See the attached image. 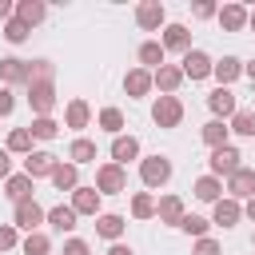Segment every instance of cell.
Segmentation results:
<instances>
[{
  "label": "cell",
  "instance_id": "41",
  "mask_svg": "<svg viewBox=\"0 0 255 255\" xmlns=\"http://www.w3.org/2000/svg\"><path fill=\"white\" fill-rule=\"evenodd\" d=\"M191 255H223V251H219V243H215V239H199Z\"/></svg>",
  "mask_w": 255,
  "mask_h": 255
},
{
  "label": "cell",
  "instance_id": "6",
  "mask_svg": "<svg viewBox=\"0 0 255 255\" xmlns=\"http://www.w3.org/2000/svg\"><path fill=\"white\" fill-rule=\"evenodd\" d=\"M44 219H48V211H44L36 199H24V203H16V227H24L28 235H32V231H36Z\"/></svg>",
  "mask_w": 255,
  "mask_h": 255
},
{
  "label": "cell",
  "instance_id": "35",
  "mask_svg": "<svg viewBox=\"0 0 255 255\" xmlns=\"http://www.w3.org/2000/svg\"><path fill=\"white\" fill-rule=\"evenodd\" d=\"M100 128L112 131V135H120V128H124V112H120V108H104V112H100Z\"/></svg>",
  "mask_w": 255,
  "mask_h": 255
},
{
  "label": "cell",
  "instance_id": "21",
  "mask_svg": "<svg viewBox=\"0 0 255 255\" xmlns=\"http://www.w3.org/2000/svg\"><path fill=\"white\" fill-rule=\"evenodd\" d=\"M44 16H48V8H44L40 0H20V4H16V20H20V24H28V28H32V24H40Z\"/></svg>",
  "mask_w": 255,
  "mask_h": 255
},
{
  "label": "cell",
  "instance_id": "34",
  "mask_svg": "<svg viewBox=\"0 0 255 255\" xmlns=\"http://www.w3.org/2000/svg\"><path fill=\"white\" fill-rule=\"evenodd\" d=\"M32 139H36V135H32L28 128H16V131L8 135V151H24V155H32Z\"/></svg>",
  "mask_w": 255,
  "mask_h": 255
},
{
  "label": "cell",
  "instance_id": "24",
  "mask_svg": "<svg viewBox=\"0 0 255 255\" xmlns=\"http://www.w3.org/2000/svg\"><path fill=\"white\" fill-rule=\"evenodd\" d=\"M239 72H243V64H239L235 56H223V60L215 64V72H211V76L219 80V88H227L231 80H239Z\"/></svg>",
  "mask_w": 255,
  "mask_h": 255
},
{
  "label": "cell",
  "instance_id": "45",
  "mask_svg": "<svg viewBox=\"0 0 255 255\" xmlns=\"http://www.w3.org/2000/svg\"><path fill=\"white\" fill-rule=\"evenodd\" d=\"M12 175V159H8V147H0V179Z\"/></svg>",
  "mask_w": 255,
  "mask_h": 255
},
{
  "label": "cell",
  "instance_id": "22",
  "mask_svg": "<svg viewBox=\"0 0 255 255\" xmlns=\"http://www.w3.org/2000/svg\"><path fill=\"white\" fill-rule=\"evenodd\" d=\"M88 120H92V108H88L84 100H72L68 112H64V124H68L72 131H80V128H88Z\"/></svg>",
  "mask_w": 255,
  "mask_h": 255
},
{
  "label": "cell",
  "instance_id": "14",
  "mask_svg": "<svg viewBox=\"0 0 255 255\" xmlns=\"http://www.w3.org/2000/svg\"><path fill=\"white\" fill-rule=\"evenodd\" d=\"M72 211L76 215H96L100 211V191L96 187H76L72 191Z\"/></svg>",
  "mask_w": 255,
  "mask_h": 255
},
{
  "label": "cell",
  "instance_id": "29",
  "mask_svg": "<svg viewBox=\"0 0 255 255\" xmlns=\"http://www.w3.org/2000/svg\"><path fill=\"white\" fill-rule=\"evenodd\" d=\"M219 191H223V187H219V179H215V175L195 179V195H199L203 203H219Z\"/></svg>",
  "mask_w": 255,
  "mask_h": 255
},
{
  "label": "cell",
  "instance_id": "3",
  "mask_svg": "<svg viewBox=\"0 0 255 255\" xmlns=\"http://www.w3.org/2000/svg\"><path fill=\"white\" fill-rule=\"evenodd\" d=\"M151 120H155L159 128H179V120H183V104H179L175 96H159L155 108H151Z\"/></svg>",
  "mask_w": 255,
  "mask_h": 255
},
{
  "label": "cell",
  "instance_id": "37",
  "mask_svg": "<svg viewBox=\"0 0 255 255\" xmlns=\"http://www.w3.org/2000/svg\"><path fill=\"white\" fill-rule=\"evenodd\" d=\"M48 251H52V243H48L44 231H32V235L24 239V255H48Z\"/></svg>",
  "mask_w": 255,
  "mask_h": 255
},
{
  "label": "cell",
  "instance_id": "8",
  "mask_svg": "<svg viewBox=\"0 0 255 255\" xmlns=\"http://www.w3.org/2000/svg\"><path fill=\"white\" fill-rule=\"evenodd\" d=\"M179 68H183V76H191V80H207V76L215 72V64H211L207 52H187Z\"/></svg>",
  "mask_w": 255,
  "mask_h": 255
},
{
  "label": "cell",
  "instance_id": "1",
  "mask_svg": "<svg viewBox=\"0 0 255 255\" xmlns=\"http://www.w3.org/2000/svg\"><path fill=\"white\" fill-rule=\"evenodd\" d=\"M96 191H100V195H120V191H128V171H124L120 163H104V167L96 171Z\"/></svg>",
  "mask_w": 255,
  "mask_h": 255
},
{
  "label": "cell",
  "instance_id": "43",
  "mask_svg": "<svg viewBox=\"0 0 255 255\" xmlns=\"http://www.w3.org/2000/svg\"><path fill=\"white\" fill-rule=\"evenodd\" d=\"M191 12H195V16H199V20H207V16H215V12H219V8H215V4H211V0H199V4H195V8H191Z\"/></svg>",
  "mask_w": 255,
  "mask_h": 255
},
{
  "label": "cell",
  "instance_id": "32",
  "mask_svg": "<svg viewBox=\"0 0 255 255\" xmlns=\"http://www.w3.org/2000/svg\"><path fill=\"white\" fill-rule=\"evenodd\" d=\"M231 131H239V135H255V112H251V108H239V112L231 116Z\"/></svg>",
  "mask_w": 255,
  "mask_h": 255
},
{
  "label": "cell",
  "instance_id": "33",
  "mask_svg": "<svg viewBox=\"0 0 255 255\" xmlns=\"http://www.w3.org/2000/svg\"><path fill=\"white\" fill-rule=\"evenodd\" d=\"M36 139H56V131H60V124L52 120V116H40V120H32V128H28Z\"/></svg>",
  "mask_w": 255,
  "mask_h": 255
},
{
  "label": "cell",
  "instance_id": "18",
  "mask_svg": "<svg viewBox=\"0 0 255 255\" xmlns=\"http://www.w3.org/2000/svg\"><path fill=\"white\" fill-rule=\"evenodd\" d=\"M0 80H4V88L8 84H28V60H16V56L0 60Z\"/></svg>",
  "mask_w": 255,
  "mask_h": 255
},
{
  "label": "cell",
  "instance_id": "19",
  "mask_svg": "<svg viewBox=\"0 0 255 255\" xmlns=\"http://www.w3.org/2000/svg\"><path fill=\"white\" fill-rule=\"evenodd\" d=\"M135 155H139V139H135V135H116V139H112V159H116L120 167H124L128 159H135Z\"/></svg>",
  "mask_w": 255,
  "mask_h": 255
},
{
  "label": "cell",
  "instance_id": "10",
  "mask_svg": "<svg viewBox=\"0 0 255 255\" xmlns=\"http://www.w3.org/2000/svg\"><path fill=\"white\" fill-rule=\"evenodd\" d=\"M151 84H155V80H151V72H147V68H131V72L124 76V92H128L131 100L147 96V92H151Z\"/></svg>",
  "mask_w": 255,
  "mask_h": 255
},
{
  "label": "cell",
  "instance_id": "17",
  "mask_svg": "<svg viewBox=\"0 0 255 255\" xmlns=\"http://www.w3.org/2000/svg\"><path fill=\"white\" fill-rule=\"evenodd\" d=\"M155 215H159V223L179 227V223H183V199H179V195H163L159 207H155Z\"/></svg>",
  "mask_w": 255,
  "mask_h": 255
},
{
  "label": "cell",
  "instance_id": "50",
  "mask_svg": "<svg viewBox=\"0 0 255 255\" xmlns=\"http://www.w3.org/2000/svg\"><path fill=\"white\" fill-rule=\"evenodd\" d=\"M247 24H251V28H255V12H251V20H247Z\"/></svg>",
  "mask_w": 255,
  "mask_h": 255
},
{
  "label": "cell",
  "instance_id": "20",
  "mask_svg": "<svg viewBox=\"0 0 255 255\" xmlns=\"http://www.w3.org/2000/svg\"><path fill=\"white\" fill-rule=\"evenodd\" d=\"M32 175H8V183H4V195L12 199V203H24V199H32Z\"/></svg>",
  "mask_w": 255,
  "mask_h": 255
},
{
  "label": "cell",
  "instance_id": "12",
  "mask_svg": "<svg viewBox=\"0 0 255 255\" xmlns=\"http://www.w3.org/2000/svg\"><path fill=\"white\" fill-rule=\"evenodd\" d=\"M167 48L187 56V52H191V32H187L183 24H167V28H163V52H167Z\"/></svg>",
  "mask_w": 255,
  "mask_h": 255
},
{
  "label": "cell",
  "instance_id": "13",
  "mask_svg": "<svg viewBox=\"0 0 255 255\" xmlns=\"http://www.w3.org/2000/svg\"><path fill=\"white\" fill-rule=\"evenodd\" d=\"M151 80H155V88H159L163 96H171V92L183 84V68H175V64H163V68H155V72H151Z\"/></svg>",
  "mask_w": 255,
  "mask_h": 255
},
{
  "label": "cell",
  "instance_id": "26",
  "mask_svg": "<svg viewBox=\"0 0 255 255\" xmlns=\"http://www.w3.org/2000/svg\"><path fill=\"white\" fill-rule=\"evenodd\" d=\"M239 215H243L239 199H219V203H215V223H223V227H235V223H239Z\"/></svg>",
  "mask_w": 255,
  "mask_h": 255
},
{
  "label": "cell",
  "instance_id": "9",
  "mask_svg": "<svg viewBox=\"0 0 255 255\" xmlns=\"http://www.w3.org/2000/svg\"><path fill=\"white\" fill-rule=\"evenodd\" d=\"M227 191H231V199H255V171L251 167H239L227 179Z\"/></svg>",
  "mask_w": 255,
  "mask_h": 255
},
{
  "label": "cell",
  "instance_id": "27",
  "mask_svg": "<svg viewBox=\"0 0 255 255\" xmlns=\"http://www.w3.org/2000/svg\"><path fill=\"white\" fill-rule=\"evenodd\" d=\"M96 231H100L104 239H120V235H124V215H112V211L100 215V219H96Z\"/></svg>",
  "mask_w": 255,
  "mask_h": 255
},
{
  "label": "cell",
  "instance_id": "46",
  "mask_svg": "<svg viewBox=\"0 0 255 255\" xmlns=\"http://www.w3.org/2000/svg\"><path fill=\"white\" fill-rule=\"evenodd\" d=\"M108 255H135V251H131V247H124V243H112V251H108Z\"/></svg>",
  "mask_w": 255,
  "mask_h": 255
},
{
  "label": "cell",
  "instance_id": "28",
  "mask_svg": "<svg viewBox=\"0 0 255 255\" xmlns=\"http://www.w3.org/2000/svg\"><path fill=\"white\" fill-rule=\"evenodd\" d=\"M68 159H72V163H92V159H96V143H92V139H72Z\"/></svg>",
  "mask_w": 255,
  "mask_h": 255
},
{
  "label": "cell",
  "instance_id": "36",
  "mask_svg": "<svg viewBox=\"0 0 255 255\" xmlns=\"http://www.w3.org/2000/svg\"><path fill=\"white\" fill-rule=\"evenodd\" d=\"M131 215H135V219H151V215H155V199H151L147 191H139V195L131 199Z\"/></svg>",
  "mask_w": 255,
  "mask_h": 255
},
{
  "label": "cell",
  "instance_id": "5",
  "mask_svg": "<svg viewBox=\"0 0 255 255\" xmlns=\"http://www.w3.org/2000/svg\"><path fill=\"white\" fill-rule=\"evenodd\" d=\"M239 159H243V155H239L231 143H227V147H215V151H211V175H227V179H231V175L243 167Z\"/></svg>",
  "mask_w": 255,
  "mask_h": 255
},
{
  "label": "cell",
  "instance_id": "40",
  "mask_svg": "<svg viewBox=\"0 0 255 255\" xmlns=\"http://www.w3.org/2000/svg\"><path fill=\"white\" fill-rule=\"evenodd\" d=\"M16 247V223H0V251Z\"/></svg>",
  "mask_w": 255,
  "mask_h": 255
},
{
  "label": "cell",
  "instance_id": "38",
  "mask_svg": "<svg viewBox=\"0 0 255 255\" xmlns=\"http://www.w3.org/2000/svg\"><path fill=\"white\" fill-rule=\"evenodd\" d=\"M28 32H32V28H28V24H20V20H8V24H4V40H8V44H24V40H28Z\"/></svg>",
  "mask_w": 255,
  "mask_h": 255
},
{
  "label": "cell",
  "instance_id": "47",
  "mask_svg": "<svg viewBox=\"0 0 255 255\" xmlns=\"http://www.w3.org/2000/svg\"><path fill=\"white\" fill-rule=\"evenodd\" d=\"M8 16H12V4H8V0H0V20H8Z\"/></svg>",
  "mask_w": 255,
  "mask_h": 255
},
{
  "label": "cell",
  "instance_id": "44",
  "mask_svg": "<svg viewBox=\"0 0 255 255\" xmlns=\"http://www.w3.org/2000/svg\"><path fill=\"white\" fill-rule=\"evenodd\" d=\"M64 255H88V243L84 239H68L64 243Z\"/></svg>",
  "mask_w": 255,
  "mask_h": 255
},
{
  "label": "cell",
  "instance_id": "15",
  "mask_svg": "<svg viewBox=\"0 0 255 255\" xmlns=\"http://www.w3.org/2000/svg\"><path fill=\"white\" fill-rule=\"evenodd\" d=\"M207 108H211L215 116H223V120L239 112V108H235V92H231V88H215V92L207 96Z\"/></svg>",
  "mask_w": 255,
  "mask_h": 255
},
{
  "label": "cell",
  "instance_id": "23",
  "mask_svg": "<svg viewBox=\"0 0 255 255\" xmlns=\"http://www.w3.org/2000/svg\"><path fill=\"white\" fill-rule=\"evenodd\" d=\"M52 183H56V191H76V187H80L76 163H56V171H52Z\"/></svg>",
  "mask_w": 255,
  "mask_h": 255
},
{
  "label": "cell",
  "instance_id": "31",
  "mask_svg": "<svg viewBox=\"0 0 255 255\" xmlns=\"http://www.w3.org/2000/svg\"><path fill=\"white\" fill-rule=\"evenodd\" d=\"M139 64H147V68H163V44H155V40L139 44Z\"/></svg>",
  "mask_w": 255,
  "mask_h": 255
},
{
  "label": "cell",
  "instance_id": "30",
  "mask_svg": "<svg viewBox=\"0 0 255 255\" xmlns=\"http://www.w3.org/2000/svg\"><path fill=\"white\" fill-rule=\"evenodd\" d=\"M48 223H52L56 231H72V227H76V211L60 203V207H52V211H48Z\"/></svg>",
  "mask_w": 255,
  "mask_h": 255
},
{
  "label": "cell",
  "instance_id": "49",
  "mask_svg": "<svg viewBox=\"0 0 255 255\" xmlns=\"http://www.w3.org/2000/svg\"><path fill=\"white\" fill-rule=\"evenodd\" d=\"M243 72H247V76H251V80H255V60H251V64H247V68H243Z\"/></svg>",
  "mask_w": 255,
  "mask_h": 255
},
{
  "label": "cell",
  "instance_id": "39",
  "mask_svg": "<svg viewBox=\"0 0 255 255\" xmlns=\"http://www.w3.org/2000/svg\"><path fill=\"white\" fill-rule=\"evenodd\" d=\"M187 235H195V239H207V219L203 215H183V223H179Z\"/></svg>",
  "mask_w": 255,
  "mask_h": 255
},
{
  "label": "cell",
  "instance_id": "2",
  "mask_svg": "<svg viewBox=\"0 0 255 255\" xmlns=\"http://www.w3.org/2000/svg\"><path fill=\"white\" fill-rule=\"evenodd\" d=\"M28 104H32V112H36V120H40V116H48V112L56 108V88H52V80L28 84Z\"/></svg>",
  "mask_w": 255,
  "mask_h": 255
},
{
  "label": "cell",
  "instance_id": "48",
  "mask_svg": "<svg viewBox=\"0 0 255 255\" xmlns=\"http://www.w3.org/2000/svg\"><path fill=\"white\" fill-rule=\"evenodd\" d=\"M243 211H247V219L255 223V199H247V207H243Z\"/></svg>",
  "mask_w": 255,
  "mask_h": 255
},
{
  "label": "cell",
  "instance_id": "11",
  "mask_svg": "<svg viewBox=\"0 0 255 255\" xmlns=\"http://www.w3.org/2000/svg\"><path fill=\"white\" fill-rule=\"evenodd\" d=\"M247 20H251V12H247L243 4H223V8H219V24H223L227 32H243Z\"/></svg>",
  "mask_w": 255,
  "mask_h": 255
},
{
  "label": "cell",
  "instance_id": "7",
  "mask_svg": "<svg viewBox=\"0 0 255 255\" xmlns=\"http://www.w3.org/2000/svg\"><path fill=\"white\" fill-rule=\"evenodd\" d=\"M163 20H167V12H163V4H159V0H143V4L135 8V24H139L143 32H155Z\"/></svg>",
  "mask_w": 255,
  "mask_h": 255
},
{
  "label": "cell",
  "instance_id": "16",
  "mask_svg": "<svg viewBox=\"0 0 255 255\" xmlns=\"http://www.w3.org/2000/svg\"><path fill=\"white\" fill-rule=\"evenodd\" d=\"M52 171H56V155L52 151H32L24 159V175H32V179L36 175H52Z\"/></svg>",
  "mask_w": 255,
  "mask_h": 255
},
{
  "label": "cell",
  "instance_id": "4",
  "mask_svg": "<svg viewBox=\"0 0 255 255\" xmlns=\"http://www.w3.org/2000/svg\"><path fill=\"white\" fill-rule=\"evenodd\" d=\"M139 175H143L147 187H163V183L171 179V163H167L163 155H147V159L139 163Z\"/></svg>",
  "mask_w": 255,
  "mask_h": 255
},
{
  "label": "cell",
  "instance_id": "42",
  "mask_svg": "<svg viewBox=\"0 0 255 255\" xmlns=\"http://www.w3.org/2000/svg\"><path fill=\"white\" fill-rule=\"evenodd\" d=\"M16 100H12V88H0V116H12Z\"/></svg>",
  "mask_w": 255,
  "mask_h": 255
},
{
  "label": "cell",
  "instance_id": "25",
  "mask_svg": "<svg viewBox=\"0 0 255 255\" xmlns=\"http://www.w3.org/2000/svg\"><path fill=\"white\" fill-rule=\"evenodd\" d=\"M227 131H231V128H227L223 120H211V124H203V143H207L211 151H215V147H227Z\"/></svg>",
  "mask_w": 255,
  "mask_h": 255
}]
</instances>
